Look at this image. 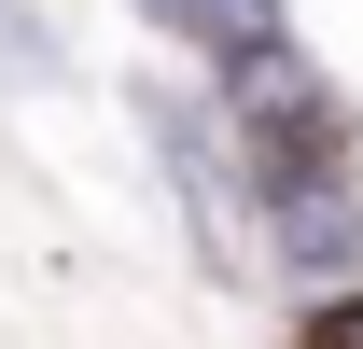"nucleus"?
I'll list each match as a JSON object with an SVG mask.
<instances>
[{
	"instance_id": "f257e3e1",
	"label": "nucleus",
	"mask_w": 363,
	"mask_h": 349,
	"mask_svg": "<svg viewBox=\"0 0 363 349\" xmlns=\"http://www.w3.org/2000/svg\"><path fill=\"white\" fill-rule=\"evenodd\" d=\"M238 168H252L266 279L279 294H350L363 279V126H350V98H321L294 126H238Z\"/></svg>"
},
{
	"instance_id": "7ed1b4c3",
	"label": "nucleus",
	"mask_w": 363,
	"mask_h": 349,
	"mask_svg": "<svg viewBox=\"0 0 363 349\" xmlns=\"http://www.w3.org/2000/svg\"><path fill=\"white\" fill-rule=\"evenodd\" d=\"M140 14H154V28H168V43L196 56V70H210V56H238V43H266V28H279V0H140Z\"/></svg>"
},
{
	"instance_id": "f03ea898",
	"label": "nucleus",
	"mask_w": 363,
	"mask_h": 349,
	"mask_svg": "<svg viewBox=\"0 0 363 349\" xmlns=\"http://www.w3.org/2000/svg\"><path fill=\"white\" fill-rule=\"evenodd\" d=\"M126 112H140V154H154V168H168V196H182L196 265H210V279H252V265H266V238H252V168H238L224 98H210V84H126Z\"/></svg>"
},
{
	"instance_id": "39448f33",
	"label": "nucleus",
	"mask_w": 363,
	"mask_h": 349,
	"mask_svg": "<svg viewBox=\"0 0 363 349\" xmlns=\"http://www.w3.org/2000/svg\"><path fill=\"white\" fill-rule=\"evenodd\" d=\"M294 349H363V279L350 294H294Z\"/></svg>"
},
{
	"instance_id": "20e7f679",
	"label": "nucleus",
	"mask_w": 363,
	"mask_h": 349,
	"mask_svg": "<svg viewBox=\"0 0 363 349\" xmlns=\"http://www.w3.org/2000/svg\"><path fill=\"white\" fill-rule=\"evenodd\" d=\"M28 84H70V43L43 0H0V98H28Z\"/></svg>"
}]
</instances>
